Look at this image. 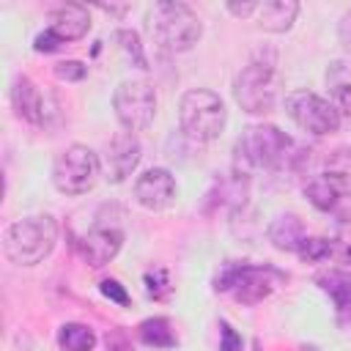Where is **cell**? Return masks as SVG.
I'll use <instances>...</instances> for the list:
<instances>
[{"mask_svg": "<svg viewBox=\"0 0 351 351\" xmlns=\"http://www.w3.org/2000/svg\"><path fill=\"white\" fill-rule=\"evenodd\" d=\"M55 74H58L60 80L77 82V80H82V77L88 74V69H85V63H80V60H60V63L55 66Z\"/></svg>", "mask_w": 351, "mask_h": 351, "instance_id": "obj_27", "label": "cell"}, {"mask_svg": "<svg viewBox=\"0 0 351 351\" xmlns=\"http://www.w3.org/2000/svg\"><path fill=\"white\" fill-rule=\"evenodd\" d=\"M60 44H63V41H60L58 36H52L49 30H44V33H38V36H36L33 49H36V52H55Z\"/></svg>", "mask_w": 351, "mask_h": 351, "instance_id": "obj_30", "label": "cell"}, {"mask_svg": "<svg viewBox=\"0 0 351 351\" xmlns=\"http://www.w3.org/2000/svg\"><path fill=\"white\" fill-rule=\"evenodd\" d=\"M58 343L63 351H93L96 335L85 324H63L58 332Z\"/></svg>", "mask_w": 351, "mask_h": 351, "instance_id": "obj_21", "label": "cell"}, {"mask_svg": "<svg viewBox=\"0 0 351 351\" xmlns=\"http://www.w3.org/2000/svg\"><path fill=\"white\" fill-rule=\"evenodd\" d=\"M58 241V222L49 214H30L11 222L3 233V252L16 266L41 263Z\"/></svg>", "mask_w": 351, "mask_h": 351, "instance_id": "obj_1", "label": "cell"}, {"mask_svg": "<svg viewBox=\"0 0 351 351\" xmlns=\"http://www.w3.org/2000/svg\"><path fill=\"white\" fill-rule=\"evenodd\" d=\"M258 5H261V3H228L225 8H228L233 16H250V14L258 11Z\"/></svg>", "mask_w": 351, "mask_h": 351, "instance_id": "obj_31", "label": "cell"}, {"mask_svg": "<svg viewBox=\"0 0 351 351\" xmlns=\"http://www.w3.org/2000/svg\"><path fill=\"white\" fill-rule=\"evenodd\" d=\"M219 351H241V337L228 321L219 324Z\"/></svg>", "mask_w": 351, "mask_h": 351, "instance_id": "obj_29", "label": "cell"}, {"mask_svg": "<svg viewBox=\"0 0 351 351\" xmlns=\"http://www.w3.org/2000/svg\"><path fill=\"white\" fill-rule=\"evenodd\" d=\"M282 282H285V274L280 269L269 263H239V261H228L214 277V288L222 293H230L241 304L263 302Z\"/></svg>", "mask_w": 351, "mask_h": 351, "instance_id": "obj_4", "label": "cell"}, {"mask_svg": "<svg viewBox=\"0 0 351 351\" xmlns=\"http://www.w3.org/2000/svg\"><path fill=\"white\" fill-rule=\"evenodd\" d=\"M101 176V159L88 145H69L52 162V184L63 195H82L96 186Z\"/></svg>", "mask_w": 351, "mask_h": 351, "instance_id": "obj_7", "label": "cell"}, {"mask_svg": "<svg viewBox=\"0 0 351 351\" xmlns=\"http://www.w3.org/2000/svg\"><path fill=\"white\" fill-rule=\"evenodd\" d=\"M99 8H101V11H107V14H118V16H121L129 5H99Z\"/></svg>", "mask_w": 351, "mask_h": 351, "instance_id": "obj_33", "label": "cell"}, {"mask_svg": "<svg viewBox=\"0 0 351 351\" xmlns=\"http://www.w3.org/2000/svg\"><path fill=\"white\" fill-rule=\"evenodd\" d=\"M121 244H123V233L118 228H93L88 233H82L77 241H74V250L80 252V258L93 266V269H101L107 266L118 252H121Z\"/></svg>", "mask_w": 351, "mask_h": 351, "instance_id": "obj_11", "label": "cell"}, {"mask_svg": "<svg viewBox=\"0 0 351 351\" xmlns=\"http://www.w3.org/2000/svg\"><path fill=\"white\" fill-rule=\"evenodd\" d=\"M11 104L16 110V115L27 123H41L44 121V99H41V90L36 88V82L25 74L14 77V85H11Z\"/></svg>", "mask_w": 351, "mask_h": 351, "instance_id": "obj_15", "label": "cell"}, {"mask_svg": "<svg viewBox=\"0 0 351 351\" xmlns=\"http://www.w3.org/2000/svg\"><path fill=\"white\" fill-rule=\"evenodd\" d=\"M329 241H332V258L351 269V219H340Z\"/></svg>", "mask_w": 351, "mask_h": 351, "instance_id": "obj_22", "label": "cell"}, {"mask_svg": "<svg viewBox=\"0 0 351 351\" xmlns=\"http://www.w3.org/2000/svg\"><path fill=\"white\" fill-rule=\"evenodd\" d=\"M112 107L126 132L145 129L156 115V90L148 80H123L112 93Z\"/></svg>", "mask_w": 351, "mask_h": 351, "instance_id": "obj_8", "label": "cell"}, {"mask_svg": "<svg viewBox=\"0 0 351 351\" xmlns=\"http://www.w3.org/2000/svg\"><path fill=\"white\" fill-rule=\"evenodd\" d=\"M285 112L291 115V121L299 129H304L315 137L335 134L340 126V115H337L335 104L313 90H291L285 96Z\"/></svg>", "mask_w": 351, "mask_h": 351, "instance_id": "obj_9", "label": "cell"}, {"mask_svg": "<svg viewBox=\"0 0 351 351\" xmlns=\"http://www.w3.org/2000/svg\"><path fill=\"white\" fill-rule=\"evenodd\" d=\"M115 38H118V44H121V49H123V55L137 66V69H148V60H145V55H143V44H140V36L134 33V30H118L115 33Z\"/></svg>", "mask_w": 351, "mask_h": 351, "instance_id": "obj_24", "label": "cell"}, {"mask_svg": "<svg viewBox=\"0 0 351 351\" xmlns=\"http://www.w3.org/2000/svg\"><path fill=\"white\" fill-rule=\"evenodd\" d=\"M318 288L329 293L340 326H351V271H326L315 277Z\"/></svg>", "mask_w": 351, "mask_h": 351, "instance_id": "obj_14", "label": "cell"}, {"mask_svg": "<svg viewBox=\"0 0 351 351\" xmlns=\"http://www.w3.org/2000/svg\"><path fill=\"white\" fill-rule=\"evenodd\" d=\"M266 233H269V241L282 252H296L302 247V241L307 239L304 236V225H302V219L296 214H277L269 222Z\"/></svg>", "mask_w": 351, "mask_h": 351, "instance_id": "obj_16", "label": "cell"}, {"mask_svg": "<svg viewBox=\"0 0 351 351\" xmlns=\"http://www.w3.org/2000/svg\"><path fill=\"white\" fill-rule=\"evenodd\" d=\"M137 335H140V340L145 346H154V348H170V346H176V335H173L167 318H145L137 326Z\"/></svg>", "mask_w": 351, "mask_h": 351, "instance_id": "obj_20", "label": "cell"}, {"mask_svg": "<svg viewBox=\"0 0 351 351\" xmlns=\"http://www.w3.org/2000/svg\"><path fill=\"white\" fill-rule=\"evenodd\" d=\"M47 30H49L52 36H58L63 44H66V41H77V38H82V36L90 30V14H88L85 5H77V3L60 5V8L52 11Z\"/></svg>", "mask_w": 351, "mask_h": 351, "instance_id": "obj_13", "label": "cell"}, {"mask_svg": "<svg viewBox=\"0 0 351 351\" xmlns=\"http://www.w3.org/2000/svg\"><path fill=\"white\" fill-rule=\"evenodd\" d=\"M288 151H291V137L271 123L247 126L241 132V137L236 140L239 165L255 167V170H274V167L285 165Z\"/></svg>", "mask_w": 351, "mask_h": 351, "instance_id": "obj_6", "label": "cell"}, {"mask_svg": "<svg viewBox=\"0 0 351 351\" xmlns=\"http://www.w3.org/2000/svg\"><path fill=\"white\" fill-rule=\"evenodd\" d=\"M178 121H181V129L189 140L211 143L222 134V129L228 123V110H225V101L214 90L195 88V90H186L181 96Z\"/></svg>", "mask_w": 351, "mask_h": 351, "instance_id": "obj_5", "label": "cell"}, {"mask_svg": "<svg viewBox=\"0 0 351 351\" xmlns=\"http://www.w3.org/2000/svg\"><path fill=\"white\" fill-rule=\"evenodd\" d=\"M148 33L162 49L186 52L203 36V22L186 3L162 0L148 11Z\"/></svg>", "mask_w": 351, "mask_h": 351, "instance_id": "obj_3", "label": "cell"}, {"mask_svg": "<svg viewBox=\"0 0 351 351\" xmlns=\"http://www.w3.org/2000/svg\"><path fill=\"white\" fill-rule=\"evenodd\" d=\"M299 3L296 0H269L258 5V25L269 33H285L296 22Z\"/></svg>", "mask_w": 351, "mask_h": 351, "instance_id": "obj_17", "label": "cell"}, {"mask_svg": "<svg viewBox=\"0 0 351 351\" xmlns=\"http://www.w3.org/2000/svg\"><path fill=\"white\" fill-rule=\"evenodd\" d=\"M335 110H337L340 121H346L351 126V82L335 88Z\"/></svg>", "mask_w": 351, "mask_h": 351, "instance_id": "obj_26", "label": "cell"}, {"mask_svg": "<svg viewBox=\"0 0 351 351\" xmlns=\"http://www.w3.org/2000/svg\"><path fill=\"white\" fill-rule=\"evenodd\" d=\"M176 178L165 167H151L134 181V197L148 211H162L176 200Z\"/></svg>", "mask_w": 351, "mask_h": 351, "instance_id": "obj_12", "label": "cell"}, {"mask_svg": "<svg viewBox=\"0 0 351 351\" xmlns=\"http://www.w3.org/2000/svg\"><path fill=\"white\" fill-rule=\"evenodd\" d=\"M107 351H126V346H123V337H121L118 332H112V335L107 337Z\"/></svg>", "mask_w": 351, "mask_h": 351, "instance_id": "obj_32", "label": "cell"}, {"mask_svg": "<svg viewBox=\"0 0 351 351\" xmlns=\"http://www.w3.org/2000/svg\"><path fill=\"white\" fill-rule=\"evenodd\" d=\"M233 96L250 115L269 112L277 101V52L258 49L233 80Z\"/></svg>", "mask_w": 351, "mask_h": 351, "instance_id": "obj_2", "label": "cell"}, {"mask_svg": "<svg viewBox=\"0 0 351 351\" xmlns=\"http://www.w3.org/2000/svg\"><path fill=\"white\" fill-rule=\"evenodd\" d=\"M304 195H307V200L318 208V211H332V208H337V203L343 200V195L335 189V184L321 173V176H315V178H310L307 184H304Z\"/></svg>", "mask_w": 351, "mask_h": 351, "instance_id": "obj_19", "label": "cell"}, {"mask_svg": "<svg viewBox=\"0 0 351 351\" xmlns=\"http://www.w3.org/2000/svg\"><path fill=\"white\" fill-rule=\"evenodd\" d=\"M324 176L335 184L343 197H351V145H343L326 156Z\"/></svg>", "mask_w": 351, "mask_h": 351, "instance_id": "obj_18", "label": "cell"}, {"mask_svg": "<svg viewBox=\"0 0 351 351\" xmlns=\"http://www.w3.org/2000/svg\"><path fill=\"white\" fill-rule=\"evenodd\" d=\"M137 162H140V140L132 132H118L104 148V159H101L104 178L121 184L134 173Z\"/></svg>", "mask_w": 351, "mask_h": 351, "instance_id": "obj_10", "label": "cell"}, {"mask_svg": "<svg viewBox=\"0 0 351 351\" xmlns=\"http://www.w3.org/2000/svg\"><path fill=\"white\" fill-rule=\"evenodd\" d=\"M296 255L307 263H318V261H326L332 258V241L329 239H321V236H307L302 241V247L296 250Z\"/></svg>", "mask_w": 351, "mask_h": 351, "instance_id": "obj_23", "label": "cell"}, {"mask_svg": "<svg viewBox=\"0 0 351 351\" xmlns=\"http://www.w3.org/2000/svg\"><path fill=\"white\" fill-rule=\"evenodd\" d=\"M145 291L151 299H167L173 285H170V277L165 269H154V271H145Z\"/></svg>", "mask_w": 351, "mask_h": 351, "instance_id": "obj_25", "label": "cell"}, {"mask_svg": "<svg viewBox=\"0 0 351 351\" xmlns=\"http://www.w3.org/2000/svg\"><path fill=\"white\" fill-rule=\"evenodd\" d=\"M99 291H101L110 302H115V304H121V307H126V304H129V293H126V288H123L118 280H101Z\"/></svg>", "mask_w": 351, "mask_h": 351, "instance_id": "obj_28", "label": "cell"}]
</instances>
